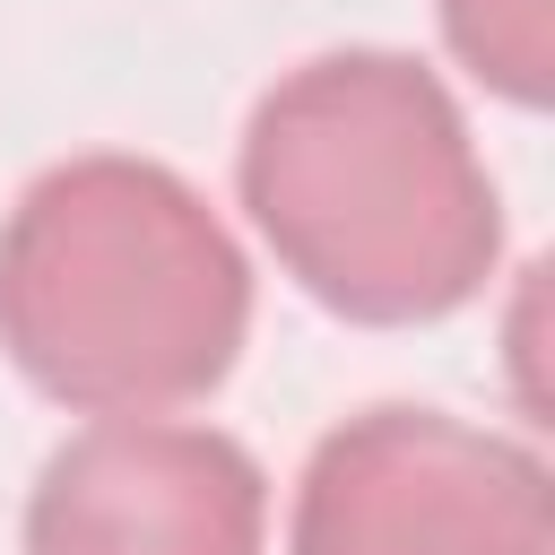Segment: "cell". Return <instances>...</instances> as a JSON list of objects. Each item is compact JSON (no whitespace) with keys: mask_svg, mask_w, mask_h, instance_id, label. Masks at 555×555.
Here are the masks:
<instances>
[{"mask_svg":"<svg viewBox=\"0 0 555 555\" xmlns=\"http://www.w3.org/2000/svg\"><path fill=\"white\" fill-rule=\"evenodd\" d=\"M234 191L278 269L364 330L451 321L503 260L494 173L416 52L347 43L295 61L243 121Z\"/></svg>","mask_w":555,"mask_h":555,"instance_id":"1","label":"cell"},{"mask_svg":"<svg viewBox=\"0 0 555 555\" xmlns=\"http://www.w3.org/2000/svg\"><path fill=\"white\" fill-rule=\"evenodd\" d=\"M251 338V260L156 156H69L0 217V356L78 416L208 399Z\"/></svg>","mask_w":555,"mask_h":555,"instance_id":"2","label":"cell"},{"mask_svg":"<svg viewBox=\"0 0 555 555\" xmlns=\"http://www.w3.org/2000/svg\"><path fill=\"white\" fill-rule=\"evenodd\" d=\"M286 555H555V477L494 425L364 408L312 442Z\"/></svg>","mask_w":555,"mask_h":555,"instance_id":"3","label":"cell"},{"mask_svg":"<svg viewBox=\"0 0 555 555\" xmlns=\"http://www.w3.org/2000/svg\"><path fill=\"white\" fill-rule=\"evenodd\" d=\"M26 555H269V477L217 425L95 416L43 460Z\"/></svg>","mask_w":555,"mask_h":555,"instance_id":"4","label":"cell"},{"mask_svg":"<svg viewBox=\"0 0 555 555\" xmlns=\"http://www.w3.org/2000/svg\"><path fill=\"white\" fill-rule=\"evenodd\" d=\"M434 17H442L451 61L486 95H503L520 113L546 104V87H555V0H434Z\"/></svg>","mask_w":555,"mask_h":555,"instance_id":"5","label":"cell"}]
</instances>
